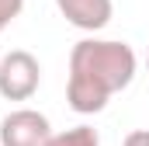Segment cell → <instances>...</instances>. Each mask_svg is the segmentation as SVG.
Instances as JSON below:
<instances>
[{"mask_svg": "<svg viewBox=\"0 0 149 146\" xmlns=\"http://www.w3.org/2000/svg\"><path fill=\"white\" fill-rule=\"evenodd\" d=\"M38 84H42V66L31 52L24 49H10L0 59V98L7 101H28L35 98Z\"/></svg>", "mask_w": 149, "mask_h": 146, "instance_id": "7a4b0ae2", "label": "cell"}, {"mask_svg": "<svg viewBox=\"0 0 149 146\" xmlns=\"http://www.w3.org/2000/svg\"><path fill=\"white\" fill-rule=\"evenodd\" d=\"M49 136L52 125L35 108H17L0 122V146H45Z\"/></svg>", "mask_w": 149, "mask_h": 146, "instance_id": "3957f363", "label": "cell"}, {"mask_svg": "<svg viewBox=\"0 0 149 146\" xmlns=\"http://www.w3.org/2000/svg\"><path fill=\"white\" fill-rule=\"evenodd\" d=\"M146 66H149V59H146Z\"/></svg>", "mask_w": 149, "mask_h": 146, "instance_id": "ba28073f", "label": "cell"}, {"mask_svg": "<svg viewBox=\"0 0 149 146\" xmlns=\"http://www.w3.org/2000/svg\"><path fill=\"white\" fill-rule=\"evenodd\" d=\"M121 146H149V129H135V132H128Z\"/></svg>", "mask_w": 149, "mask_h": 146, "instance_id": "52a82bcc", "label": "cell"}, {"mask_svg": "<svg viewBox=\"0 0 149 146\" xmlns=\"http://www.w3.org/2000/svg\"><path fill=\"white\" fill-rule=\"evenodd\" d=\"M56 7L80 32H101V28H108V21L114 14L111 0H56Z\"/></svg>", "mask_w": 149, "mask_h": 146, "instance_id": "277c9868", "label": "cell"}, {"mask_svg": "<svg viewBox=\"0 0 149 146\" xmlns=\"http://www.w3.org/2000/svg\"><path fill=\"white\" fill-rule=\"evenodd\" d=\"M45 146H101V139H97V129H90V125H73V129H66V132H52Z\"/></svg>", "mask_w": 149, "mask_h": 146, "instance_id": "5b68a950", "label": "cell"}, {"mask_svg": "<svg viewBox=\"0 0 149 146\" xmlns=\"http://www.w3.org/2000/svg\"><path fill=\"white\" fill-rule=\"evenodd\" d=\"M21 11H24V0H0V32H3L14 18H21Z\"/></svg>", "mask_w": 149, "mask_h": 146, "instance_id": "8992f818", "label": "cell"}, {"mask_svg": "<svg viewBox=\"0 0 149 146\" xmlns=\"http://www.w3.org/2000/svg\"><path fill=\"white\" fill-rule=\"evenodd\" d=\"M135 52L118 38H83L70 52L66 101L76 115H97L118 91L135 80Z\"/></svg>", "mask_w": 149, "mask_h": 146, "instance_id": "6da1fadb", "label": "cell"}]
</instances>
